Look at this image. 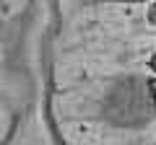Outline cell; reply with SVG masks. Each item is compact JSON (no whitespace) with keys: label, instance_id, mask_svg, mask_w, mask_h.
Instances as JSON below:
<instances>
[{"label":"cell","instance_id":"cell-4","mask_svg":"<svg viewBox=\"0 0 156 145\" xmlns=\"http://www.w3.org/2000/svg\"><path fill=\"white\" fill-rule=\"evenodd\" d=\"M122 3H140V0H122Z\"/></svg>","mask_w":156,"mask_h":145},{"label":"cell","instance_id":"cell-1","mask_svg":"<svg viewBox=\"0 0 156 145\" xmlns=\"http://www.w3.org/2000/svg\"><path fill=\"white\" fill-rule=\"evenodd\" d=\"M148 21H151V23L156 26V3H154V5L148 8Z\"/></svg>","mask_w":156,"mask_h":145},{"label":"cell","instance_id":"cell-3","mask_svg":"<svg viewBox=\"0 0 156 145\" xmlns=\"http://www.w3.org/2000/svg\"><path fill=\"white\" fill-rule=\"evenodd\" d=\"M151 70H154V72H156V55H154V57H151Z\"/></svg>","mask_w":156,"mask_h":145},{"label":"cell","instance_id":"cell-2","mask_svg":"<svg viewBox=\"0 0 156 145\" xmlns=\"http://www.w3.org/2000/svg\"><path fill=\"white\" fill-rule=\"evenodd\" d=\"M148 91H151V96H154V104H156V80H148Z\"/></svg>","mask_w":156,"mask_h":145}]
</instances>
